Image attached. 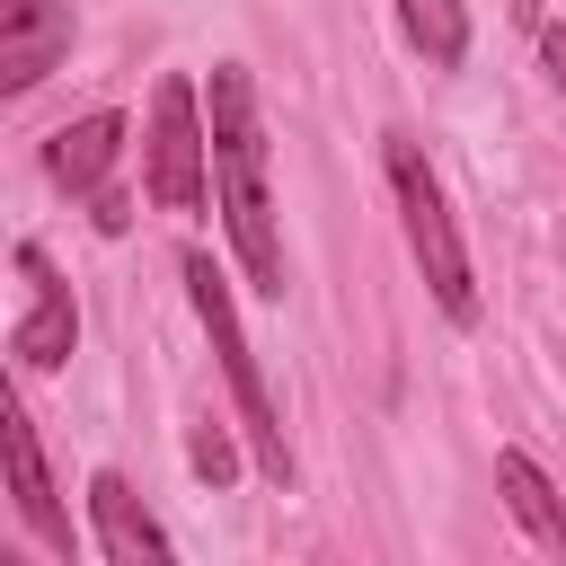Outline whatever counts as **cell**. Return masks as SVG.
I'll use <instances>...</instances> for the list:
<instances>
[{
	"instance_id": "cell-1",
	"label": "cell",
	"mask_w": 566,
	"mask_h": 566,
	"mask_svg": "<svg viewBox=\"0 0 566 566\" xmlns=\"http://www.w3.org/2000/svg\"><path fill=\"white\" fill-rule=\"evenodd\" d=\"M212 106V203H221V230L248 265V283L265 301H283V230H274V195H265V115H256V80L239 62L212 71L203 88Z\"/></svg>"
},
{
	"instance_id": "cell-6",
	"label": "cell",
	"mask_w": 566,
	"mask_h": 566,
	"mask_svg": "<svg viewBox=\"0 0 566 566\" xmlns=\"http://www.w3.org/2000/svg\"><path fill=\"white\" fill-rule=\"evenodd\" d=\"M88 531H97V557H115V566H168V557H177V539L142 513V495H133L115 469L88 478Z\"/></svg>"
},
{
	"instance_id": "cell-10",
	"label": "cell",
	"mask_w": 566,
	"mask_h": 566,
	"mask_svg": "<svg viewBox=\"0 0 566 566\" xmlns=\"http://www.w3.org/2000/svg\"><path fill=\"white\" fill-rule=\"evenodd\" d=\"M495 486H504V513H513L548 557H566V495L548 486V469H539L531 451H504V460H495Z\"/></svg>"
},
{
	"instance_id": "cell-4",
	"label": "cell",
	"mask_w": 566,
	"mask_h": 566,
	"mask_svg": "<svg viewBox=\"0 0 566 566\" xmlns=\"http://www.w3.org/2000/svg\"><path fill=\"white\" fill-rule=\"evenodd\" d=\"M142 186H150L159 212H203V195H212V124H203V88L195 80H159L150 88Z\"/></svg>"
},
{
	"instance_id": "cell-3",
	"label": "cell",
	"mask_w": 566,
	"mask_h": 566,
	"mask_svg": "<svg viewBox=\"0 0 566 566\" xmlns=\"http://www.w3.org/2000/svg\"><path fill=\"white\" fill-rule=\"evenodd\" d=\"M389 195H398L407 248H416V265H424V283H433V301H442V318H451V327H469V318H478V274H469L460 221H451V203H442V177H433V159H424L407 133H389Z\"/></svg>"
},
{
	"instance_id": "cell-13",
	"label": "cell",
	"mask_w": 566,
	"mask_h": 566,
	"mask_svg": "<svg viewBox=\"0 0 566 566\" xmlns=\"http://www.w3.org/2000/svg\"><path fill=\"white\" fill-rule=\"evenodd\" d=\"M539 53H548V80L566 88V35H557V27H539Z\"/></svg>"
},
{
	"instance_id": "cell-2",
	"label": "cell",
	"mask_w": 566,
	"mask_h": 566,
	"mask_svg": "<svg viewBox=\"0 0 566 566\" xmlns=\"http://www.w3.org/2000/svg\"><path fill=\"white\" fill-rule=\"evenodd\" d=\"M186 301H195V318H203V336H212V354H221V371H230L239 433H248L256 469H265L274 486H292V442H283V416H274V398H265V371H256V345H248V327H239L230 274H221L203 248H186Z\"/></svg>"
},
{
	"instance_id": "cell-8",
	"label": "cell",
	"mask_w": 566,
	"mask_h": 566,
	"mask_svg": "<svg viewBox=\"0 0 566 566\" xmlns=\"http://www.w3.org/2000/svg\"><path fill=\"white\" fill-rule=\"evenodd\" d=\"M0 442H9V486H18V522L44 539V548H62L71 557V513H62V495H53V478H44V451H35V424H27V407L9 398L0 407Z\"/></svg>"
},
{
	"instance_id": "cell-7",
	"label": "cell",
	"mask_w": 566,
	"mask_h": 566,
	"mask_svg": "<svg viewBox=\"0 0 566 566\" xmlns=\"http://www.w3.org/2000/svg\"><path fill=\"white\" fill-rule=\"evenodd\" d=\"M71 53V0H9L0 9V88H35Z\"/></svg>"
},
{
	"instance_id": "cell-11",
	"label": "cell",
	"mask_w": 566,
	"mask_h": 566,
	"mask_svg": "<svg viewBox=\"0 0 566 566\" xmlns=\"http://www.w3.org/2000/svg\"><path fill=\"white\" fill-rule=\"evenodd\" d=\"M398 27H407V44L433 71H460L469 62V9L460 0H398Z\"/></svg>"
},
{
	"instance_id": "cell-12",
	"label": "cell",
	"mask_w": 566,
	"mask_h": 566,
	"mask_svg": "<svg viewBox=\"0 0 566 566\" xmlns=\"http://www.w3.org/2000/svg\"><path fill=\"white\" fill-rule=\"evenodd\" d=\"M195 478H212V486H230V478H239V451H230V433H221V424H195Z\"/></svg>"
},
{
	"instance_id": "cell-5",
	"label": "cell",
	"mask_w": 566,
	"mask_h": 566,
	"mask_svg": "<svg viewBox=\"0 0 566 566\" xmlns=\"http://www.w3.org/2000/svg\"><path fill=\"white\" fill-rule=\"evenodd\" d=\"M18 274H27V318L9 327V354H18V371H53L62 354H71V336H80V310H71V283L53 274V256L27 239L18 248Z\"/></svg>"
},
{
	"instance_id": "cell-9",
	"label": "cell",
	"mask_w": 566,
	"mask_h": 566,
	"mask_svg": "<svg viewBox=\"0 0 566 566\" xmlns=\"http://www.w3.org/2000/svg\"><path fill=\"white\" fill-rule=\"evenodd\" d=\"M115 150H124V115L97 106V115H80V124H62V133L44 142V177H53L62 195H97L106 168H115Z\"/></svg>"
}]
</instances>
